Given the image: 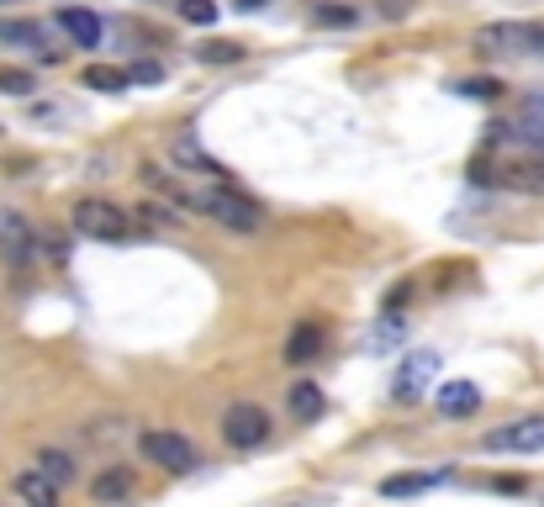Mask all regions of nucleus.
I'll use <instances>...</instances> for the list:
<instances>
[{
    "mask_svg": "<svg viewBox=\"0 0 544 507\" xmlns=\"http://www.w3.org/2000/svg\"><path fill=\"white\" fill-rule=\"evenodd\" d=\"M191 212L222 222V228L233 233H259V222H265V212H259V201H249L243 191H233V185H212V191H196L191 196Z\"/></svg>",
    "mask_w": 544,
    "mask_h": 507,
    "instance_id": "1",
    "label": "nucleus"
},
{
    "mask_svg": "<svg viewBox=\"0 0 544 507\" xmlns=\"http://www.w3.org/2000/svg\"><path fill=\"white\" fill-rule=\"evenodd\" d=\"M74 233L90 238V243H127V233H133V212H122V206H111V201H96V196H85V201H74Z\"/></svg>",
    "mask_w": 544,
    "mask_h": 507,
    "instance_id": "2",
    "label": "nucleus"
},
{
    "mask_svg": "<svg viewBox=\"0 0 544 507\" xmlns=\"http://www.w3.org/2000/svg\"><path fill=\"white\" fill-rule=\"evenodd\" d=\"M138 449H143L148 465H159V471H170V476H191L196 465H201L196 444L185 439V434H175V428H143Z\"/></svg>",
    "mask_w": 544,
    "mask_h": 507,
    "instance_id": "3",
    "label": "nucleus"
},
{
    "mask_svg": "<svg viewBox=\"0 0 544 507\" xmlns=\"http://www.w3.org/2000/svg\"><path fill=\"white\" fill-rule=\"evenodd\" d=\"M471 180L481 185H502L518 196H544V159H502V164H471Z\"/></svg>",
    "mask_w": 544,
    "mask_h": 507,
    "instance_id": "4",
    "label": "nucleus"
},
{
    "mask_svg": "<svg viewBox=\"0 0 544 507\" xmlns=\"http://www.w3.org/2000/svg\"><path fill=\"white\" fill-rule=\"evenodd\" d=\"M0 259L11 275H27L37 265V233L22 212H0Z\"/></svg>",
    "mask_w": 544,
    "mask_h": 507,
    "instance_id": "5",
    "label": "nucleus"
},
{
    "mask_svg": "<svg viewBox=\"0 0 544 507\" xmlns=\"http://www.w3.org/2000/svg\"><path fill=\"white\" fill-rule=\"evenodd\" d=\"M222 439H228V449H259L270 439V412L259 402H233L222 412Z\"/></svg>",
    "mask_w": 544,
    "mask_h": 507,
    "instance_id": "6",
    "label": "nucleus"
},
{
    "mask_svg": "<svg viewBox=\"0 0 544 507\" xmlns=\"http://www.w3.org/2000/svg\"><path fill=\"white\" fill-rule=\"evenodd\" d=\"M486 455H539L544 449V412L539 418H518V423H502L492 434H481Z\"/></svg>",
    "mask_w": 544,
    "mask_h": 507,
    "instance_id": "7",
    "label": "nucleus"
},
{
    "mask_svg": "<svg viewBox=\"0 0 544 507\" xmlns=\"http://www.w3.org/2000/svg\"><path fill=\"white\" fill-rule=\"evenodd\" d=\"M170 159H175V169H185V175H206V180L228 185V164L206 154L196 133H175V143H170Z\"/></svg>",
    "mask_w": 544,
    "mask_h": 507,
    "instance_id": "8",
    "label": "nucleus"
},
{
    "mask_svg": "<svg viewBox=\"0 0 544 507\" xmlns=\"http://www.w3.org/2000/svg\"><path fill=\"white\" fill-rule=\"evenodd\" d=\"M502 127H508L502 138L523 143L529 154H539V159H544V96H529V101L518 106V117H513V122H502Z\"/></svg>",
    "mask_w": 544,
    "mask_h": 507,
    "instance_id": "9",
    "label": "nucleus"
},
{
    "mask_svg": "<svg viewBox=\"0 0 544 507\" xmlns=\"http://www.w3.org/2000/svg\"><path fill=\"white\" fill-rule=\"evenodd\" d=\"M439 375V354L434 349H418V354H407V365L397 370V402H418L428 381Z\"/></svg>",
    "mask_w": 544,
    "mask_h": 507,
    "instance_id": "10",
    "label": "nucleus"
},
{
    "mask_svg": "<svg viewBox=\"0 0 544 507\" xmlns=\"http://www.w3.org/2000/svg\"><path fill=\"white\" fill-rule=\"evenodd\" d=\"M138 492V476H133V465H106L101 476H90V497L106 502V507H117V502H133Z\"/></svg>",
    "mask_w": 544,
    "mask_h": 507,
    "instance_id": "11",
    "label": "nucleus"
},
{
    "mask_svg": "<svg viewBox=\"0 0 544 507\" xmlns=\"http://www.w3.org/2000/svg\"><path fill=\"white\" fill-rule=\"evenodd\" d=\"M138 175H143V185H148V191H154L159 201H170V206H191V196H196V185H185V175H180V169L143 164Z\"/></svg>",
    "mask_w": 544,
    "mask_h": 507,
    "instance_id": "12",
    "label": "nucleus"
},
{
    "mask_svg": "<svg viewBox=\"0 0 544 507\" xmlns=\"http://www.w3.org/2000/svg\"><path fill=\"white\" fill-rule=\"evenodd\" d=\"M323 349H328V328L317 323V317H307V323H296L291 338H286V365H312Z\"/></svg>",
    "mask_w": 544,
    "mask_h": 507,
    "instance_id": "13",
    "label": "nucleus"
},
{
    "mask_svg": "<svg viewBox=\"0 0 544 507\" xmlns=\"http://www.w3.org/2000/svg\"><path fill=\"white\" fill-rule=\"evenodd\" d=\"M481 53H529V22H492L476 32Z\"/></svg>",
    "mask_w": 544,
    "mask_h": 507,
    "instance_id": "14",
    "label": "nucleus"
},
{
    "mask_svg": "<svg viewBox=\"0 0 544 507\" xmlns=\"http://www.w3.org/2000/svg\"><path fill=\"white\" fill-rule=\"evenodd\" d=\"M434 407L444 412V418H471V412L481 407V391L471 381H444L434 391Z\"/></svg>",
    "mask_w": 544,
    "mask_h": 507,
    "instance_id": "15",
    "label": "nucleus"
},
{
    "mask_svg": "<svg viewBox=\"0 0 544 507\" xmlns=\"http://www.w3.org/2000/svg\"><path fill=\"white\" fill-rule=\"evenodd\" d=\"M59 27H64L80 48H101V37H106L101 16H96V11H85V6H64V11H59Z\"/></svg>",
    "mask_w": 544,
    "mask_h": 507,
    "instance_id": "16",
    "label": "nucleus"
},
{
    "mask_svg": "<svg viewBox=\"0 0 544 507\" xmlns=\"http://www.w3.org/2000/svg\"><path fill=\"white\" fill-rule=\"evenodd\" d=\"M286 407H291L296 423H317L328 412V397H323V386H317V381H296L291 397H286Z\"/></svg>",
    "mask_w": 544,
    "mask_h": 507,
    "instance_id": "17",
    "label": "nucleus"
},
{
    "mask_svg": "<svg viewBox=\"0 0 544 507\" xmlns=\"http://www.w3.org/2000/svg\"><path fill=\"white\" fill-rule=\"evenodd\" d=\"M16 497L22 502H32V507H59V486H53L43 471H37V465H27V471H16Z\"/></svg>",
    "mask_w": 544,
    "mask_h": 507,
    "instance_id": "18",
    "label": "nucleus"
},
{
    "mask_svg": "<svg viewBox=\"0 0 544 507\" xmlns=\"http://www.w3.org/2000/svg\"><path fill=\"white\" fill-rule=\"evenodd\" d=\"M0 43H11V48H37L48 64L59 59V53L48 48V32L37 27V22H0Z\"/></svg>",
    "mask_w": 544,
    "mask_h": 507,
    "instance_id": "19",
    "label": "nucleus"
},
{
    "mask_svg": "<svg viewBox=\"0 0 544 507\" xmlns=\"http://www.w3.org/2000/svg\"><path fill=\"white\" fill-rule=\"evenodd\" d=\"M449 471H412V476H386L381 481V497H412V492H428V486H444Z\"/></svg>",
    "mask_w": 544,
    "mask_h": 507,
    "instance_id": "20",
    "label": "nucleus"
},
{
    "mask_svg": "<svg viewBox=\"0 0 544 507\" xmlns=\"http://www.w3.org/2000/svg\"><path fill=\"white\" fill-rule=\"evenodd\" d=\"M133 222H143V228H159V233H175V228H180L185 217L175 212L170 201H143L138 212H133Z\"/></svg>",
    "mask_w": 544,
    "mask_h": 507,
    "instance_id": "21",
    "label": "nucleus"
},
{
    "mask_svg": "<svg viewBox=\"0 0 544 507\" xmlns=\"http://www.w3.org/2000/svg\"><path fill=\"white\" fill-rule=\"evenodd\" d=\"M85 85L101 90V96H122L133 80H127V69H117V64H90V69H85Z\"/></svg>",
    "mask_w": 544,
    "mask_h": 507,
    "instance_id": "22",
    "label": "nucleus"
},
{
    "mask_svg": "<svg viewBox=\"0 0 544 507\" xmlns=\"http://www.w3.org/2000/svg\"><path fill=\"white\" fill-rule=\"evenodd\" d=\"M37 471H43L53 486H69L74 481V460L59 455V449H43V455H37Z\"/></svg>",
    "mask_w": 544,
    "mask_h": 507,
    "instance_id": "23",
    "label": "nucleus"
},
{
    "mask_svg": "<svg viewBox=\"0 0 544 507\" xmlns=\"http://www.w3.org/2000/svg\"><path fill=\"white\" fill-rule=\"evenodd\" d=\"M243 53H249L243 43H228V37H217V43H201V48H196V59H201V64H238Z\"/></svg>",
    "mask_w": 544,
    "mask_h": 507,
    "instance_id": "24",
    "label": "nucleus"
},
{
    "mask_svg": "<svg viewBox=\"0 0 544 507\" xmlns=\"http://www.w3.org/2000/svg\"><path fill=\"white\" fill-rule=\"evenodd\" d=\"M37 80H32V69H6L0 64V96H32Z\"/></svg>",
    "mask_w": 544,
    "mask_h": 507,
    "instance_id": "25",
    "label": "nucleus"
},
{
    "mask_svg": "<svg viewBox=\"0 0 544 507\" xmlns=\"http://www.w3.org/2000/svg\"><path fill=\"white\" fill-rule=\"evenodd\" d=\"M180 16L191 27H212L217 22V0H180Z\"/></svg>",
    "mask_w": 544,
    "mask_h": 507,
    "instance_id": "26",
    "label": "nucleus"
},
{
    "mask_svg": "<svg viewBox=\"0 0 544 507\" xmlns=\"http://www.w3.org/2000/svg\"><path fill=\"white\" fill-rule=\"evenodd\" d=\"M460 96H476V101H497L502 96V85L497 80H486V74H476V80H455Z\"/></svg>",
    "mask_w": 544,
    "mask_h": 507,
    "instance_id": "27",
    "label": "nucleus"
},
{
    "mask_svg": "<svg viewBox=\"0 0 544 507\" xmlns=\"http://www.w3.org/2000/svg\"><path fill=\"white\" fill-rule=\"evenodd\" d=\"M312 22L317 27H354V6H317Z\"/></svg>",
    "mask_w": 544,
    "mask_h": 507,
    "instance_id": "28",
    "label": "nucleus"
},
{
    "mask_svg": "<svg viewBox=\"0 0 544 507\" xmlns=\"http://www.w3.org/2000/svg\"><path fill=\"white\" fill-rule=\"evenodd\" d=\"M402 344V317L391 312V317H381V328H375V349H397Z\"/></svg>",
    "mask_w": 544,
    "mask_h": 507,
    "instance_id": "29",
    "label": "nucleus"
},
{
    "mask_svg": "<svg viewBox=\"0 0 544 507\" xmlns=\"http://www.w3.org/2000/svg\"><path fill=\"white\" fill-rule=\"evenodd\" d=\"M127 80H133V85H159V80H164V69L143 59V64H133V69H127Z\"/></svg>",
    "mask_w": 544,
    "mask_h": 507,
    "instance_id": "30",
    "label": "nucleus"
},
{
    "mask_svg": "<svg viewBox=\"0 0 544 507\" xmlns=\"http://www.w3.org/2000/svg\"><path fill=\"white\" fill-rule=\"evenodd\" d=\"M375 6H381L386 22H402V16H412V6H418V0H375Z\"/></svg>",
    "mask_w": 544,
    "mask_h": 507,
    "instance_id": "31",
    "label": "nucleus"
},
{
    "mask_svg": "<svg viewBox=\"0 0 544 507\" xmlns=\"http://www.w3.org/2000/svg\"><path fill=\"white\" fill-rule=\"evenodd\" d=\"M529 53L544 59V22H529Z\"/></svg>",
    "mask_w": 544,
    "mask_h": 507,
    "instance_id": "32",
    "label": "nucleus"
},
{
    "mask_svg": "<svg viewBox=\"0 0 544 507\" xmlns=\"http://www.w3.org/2000/svg\"><path fill=\"white\" fill-rule=\"evenodd\" d=\"M492 486H497V492H523V481H518V476H497Z\"/></svg>",
    "mask_w": 544,
    "mask_h": 507,
    "instance_id": "33",
    "label": "nucleus"
},
{
    "mask_svg": "<svg viewBox=\"0 0 544 507\" xmlns=\"http://www.w3.org/2000/svg\"><path fill=\"white\" fill-rule=\"evenodd\" d=\"M233 6H238V11H259L265 0H233Z\"/></svg>",
    "mask_w": 544,
    "mask_h": 507,
    "instance_id": "34",
    "label": "nucleus"
},
{
    "mask_svg": "<svg viewBox=\"0 0 544 507\" xmlns=\"http://www.w3.org/2000/svg\"><path fill=\"white\" fill-rule=\"evenodd\" d=\"M0 6H6V0H0Z\"/></svg>",
    "mask_w": 544,
    "mask_h": 507,
    "instance_id": "35",
    "label": "nucleus"
}]
</instances>
